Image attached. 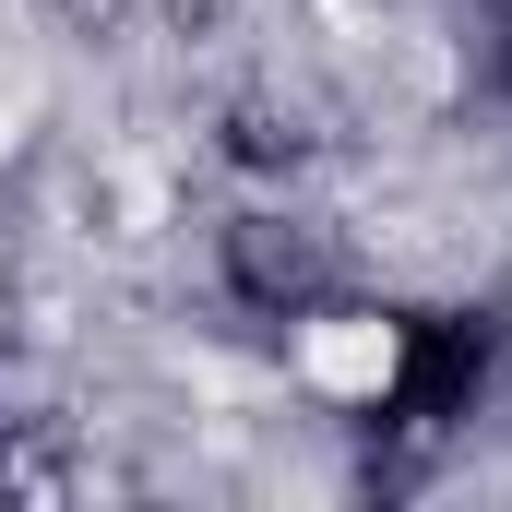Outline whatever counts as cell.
<instances>
[{"label": "cell", "mask_w": 512, "mask_h": 512, "mask_svg": "<svg viewBox=\"0 0 512 512\" xmlns=\"http://www.w3.org/2000/svg\"><path fill=\"white\" fill-rule=\"evenodd\" d=\"M239 298H262V310H322L334 298V274H322V251H310V227H274V215H251L239 227Z\"/></svg>", "instance_id": "obj_1"}, {"label": "cell", "mask_w": 512, "mask_h": 512, "mask_svg": "<svg viewBox=\"0 0 512 512\" xmlns=\"http://www.w3.org/2000/svg\"><path fill=\"white\" fill-rule=\"evenodd\" d=\"M501 84H512V36H501Z\"/></svg>", "instance_id": "obj_2"}]
</instances>
